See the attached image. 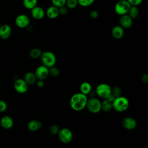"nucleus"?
<instances>
[{
    "label": "nucleus",
    "mask_w": 148,
    "mask_h": 148,
    "mask_svg": "<svg viewBox=\"0 0 148 148\" xmlns=\"http://www.w3.org/2000/svg\"><path fill=\"white\" fill-rule=\"evenodd\" d=\"M87 96L80 92L74 94L70 99L69 105L71 108L75 111L79 112L86 107Z\"/></svg>",
    "instance_id": "obj_1"
},
{
    "label": "nucleus",
    "mask_w": 148,
    "mask_h": 148,
    "mask_svg": "<svg viewBox=\"0 0 148 148\" xmlns=\"http://www.w3.org/2000/svg\"><path fill=\"white\" fill-rule=\"evenodd\" d=\"M130 106V102L128 98L124 96H120L115 98L112 102V108L118 112H123L127 110Z\"/></svg>",
    "instance_id": "obj_2"
},
{
    "label": "nucleus",
    "mask_w": 148,
    "mask_h": 148,
    "mask_svg": "<svg viewBox=\"0 0 148 148\" xmlns=\"http://www.w3.org/2000/svg\"><path fill=\"white\" fill-rule=\"evenodd\" d=\"M41 61L42 65H45L47 68H50L51 66H55L56 63L57 58L56 55L50 51H46L42 52L40 56Z\"/></svg>",
    "instance_id": "obj_3"
},
{
    "label": "nucleus",
    "mask_w": 148,
    "mask_h": 148,
    "mask_svg": "<svg viewBox=\"0 0 148 148\" xmlns=\"http://www.w3.org/2000/svg\"><path fill=\"white\" fill-rule=\"evenodd\" d=\"M86 108L92 113H98L101 110V101L94 97L88 99Z\"/></svg>",
    "instance_id": "obj_4"
},
{
    "label": "nucleus",
    "mask_w": 148,
    "mask_h": 148,
    "mask_svg": "<svg viewBox=\"0 0 148 148\" xmlns=\"http://www.w3.org/2000/svg\"><path fill=\"white\" fill-rule=\"evenodd\" d=\"M97 95L100 98L106 99L111 94L112 87L106 83H101L97 86L95 89Z\"/></svg>",
    "instance_id": "obj_5"
},
{
    "label": "nucleus",
    "mask_w": 148,
    "mask_h": 148,
    "mask_svg": "<svg viewBox=\"0 0 148 148\" xmlns=\"http://www.w3.org/2000/svg\"><path fill=\"white\" fill-rule=\"evenodd\" d=\"M131 6V5L127 0L119 1L115 5L114 10L118 15L122 16L127 14Z\"/></svg>",
    "instance_id": "obj_6"
},
{
    "label": "nucleus",
    "mask_w": 148,
    "mask_h": 148,
    "mask_svg": "<svg viewBox=\"0 0 148 148\" xmlns=\"http://www.w3.org/2000/svg\"><path fill=\"white\" fill-rule=\"evenodd\" d=\"M58 136L60 140L64 143H68L73 139V133L68 128H62L60 130Z\"/></svg>",
    "instance_id": "obj_7"
},
{
    "label": "nucleus",
    "mask_w": 148,
    "mask_h": 148,
    "mask_svg": "<svg viewBox=\"0 0 148 148\" xmlns=\"http://www.w3.org/2000/svg\"><path fill=\"white\" fill-rule=\"evenodd\" d=\"M30 23L29 17L24 14H20L18 15L15 19L16 25L20 28H24L27 27Z\"/></svg>",
    "instance_id": "obj_8"
},
{
    "label": "nucleus",
    "mask_w": 148,
    "mask_h": 148,
    "mask_svg": "<svg viewBox=\"0 0 148 148\" xmlns=\"http://www.w3.org/2000/svg\"><path fill=\"white\" fill-rule=\"evenodd\" d=\"M15 90L20 94H24L28 91V84L23 79H17L14 82Z\"/></svg>",
    "instance_id": "obj_9"
},
{
    "label": "nucleus",
    "mask_w": 148,
    "mask_h": 148,
    "mask_svg": "<svg viewBox=\"0 0 148 148\" xmlns=\"http://www.w3.org/2000/svg\"><path fill=\"white\" fill-rule=\"evenodd\" d=\"M35 75L37 80H45L49 76V68L43 65H39L35 70Z\"/></svg>",
    "instance_id": "obj_10"
},
{
    "label": "nucleus",
    "mask_w": 148,
    "mask_h": 148,
    "mask_svg": "<svg viewBox=\"0 0 148 148\" xmlns=\"http://www.w3.org/2000/svg\"><path fill=\"white\" fill-rule=\"evenodd\" d=\"M123 127L127 130H132L136 127V121L135 119L132 117H125L122 120Z\"/></svg>",
    "instance_id": "obj_11"
},
{
    "label": "nucleus",
    "mask_w": 148,
    "mask_h": 148,
    "mask_svg": "<svg viewBox=\"0 0 148 148\" xmlns=\"http://www.w3.org/2000/svg\"><path fill=\"white\" fill-rule=\"evenodd\" d=\"M31 14L34 19L39 20L45 17V11L42 7L36 6L31 9Z\"/></svg>",
    "instance_id": "obj_12"
},
{
    "label": "nucleus",
    "mask_w": 148,
    "mask_h": 148,
    "mask_svg": "<svg viewBox=\"0 0 148 148\" xmlns=\"http://www.w3.org/2000/svg\"><path fill=\"white\" fill-rule=\"evenodd\" d=\"M119 23L120 25L124 29H128L131 28L132 25L133 20L127 14H126L120 16Z\"/></svg>",
    "instance_id": "obj_13"
},
{
    "label": "nucleus",
    "mask_w": 148,
    "mask_h": 148,
    "mask_svg": "<svg viewBox=\"0 0 148 148\" xmlns=\"http://www.w3.org/2000/svg\"><path fill=\"white\" fill-rule=\"evenodd\" d=\"M112 36L116 39H121L124 35V29L120 25L114 26L111 31Z\"/></svg>",
    "instance_id": "obj_14"
},
{
    "label": "nucleus",
    "mask_w": 148,
    "mask_h": 148,
    "mask_svg": "<svg viewBox=\"0 0 148 148\" xmlns=\"http://www.w3.org/2000/svg\"><path fill=\"white\" fill-rule=\"evenodd\" d=\"M12 34V28L8 24H3L0 27V38L6 39L10 37Z\"/></svg>",
    "instance_id": "obj_15"
},
{
    "label": "nucleus",
    "mask_w": 148,
    "mask_h": 148,
    "mask_svg": "<svg viewBox=\"0 0 148 148\" xmlns=\"http://www.w3.org/2000/svg\"><path fill=\"white\" fill-rule=\"evenodd\" d=\"M1 125L5 129L8 130L11 128L14 124L13 119L9 116H3L0 121Z\"/></svg>",
    "instance_id": "obj_16"
},
{
    "label": "nucleus",
    "mask_w": 148,
    "mask_h": 148,
    "mask_svg": "<svg viewBox=\"0 0 148 148\" xmlns=\"http://www.w3.org/2000/svg\"><path fill=\"white\" fill-rule=\"evenodd\" d=\"M45 14H46L47 17L50 19L56 18L60 15L58 8L53 5L49 6L47 9L46 12H45Z\"/></svg>",
    "instance_id": "obj_17"
},
{
    "label": "nucleus",
    "mask_w": 148,
    "mask_h": 148,
    "mask_svg": "<svg viewBox=\"0 0 148 148\" xmlns=\"http://www.w3.org/2000/svg\"><path fill=\"white\" fill-rule=\"evenodd\" d=\"M42 127V123L37 120H30L27 124L28 129L32 132H35L40 130Z\"/></svg>",
    "instance_id": "obj_18"
},
{
    "label": "nucleus",
    "mask_w": 148,
    "mask_h": 148,
    "mask_svg": "<svg viewBox=\"0 0 148 148\" xmlns=\"http://www.w3.org/2000/svg\"><path fill=\"white\" fill-rule=\"evenodd\" d=\"M80 90L81 93L87 96L92 90L91 84L88 82H84L80 86Z\"/></svg>",
    "instance_id": "obj_19"
},
{
    "label": "nucleus",
    "mask_w": 148,
    "mask_h": 148,
    "mask_svg": "<svg viewBox=\"0 0 148 148\" xmlns=\"http://www.w3.org/2000/svg\"><path fill=\"white\" fill-rule=\"evenodd\" d=\"M24 80L28 85H31L36 83L37 79L34 73L32 72H28L25 74Z\"/></svg>",
    "instance_id": "obj_20"
},
{
    "label": "nucleus",
    "mask_w": 148,
    "mask_h": 148,
    "mask_svg": "<svg viewBox=\"0 0 148 148\" xmlns=\"http://www.w3.org/2000/svg\"><path fill=\"white\" fill-rule=\"evenodd\" d=\"M112 102L107 99H103L101 102V110L108 112L112 109Z\"/></svg>",
    "instance_id": "obj_21"
},
{
    "label": "nucleus",
    "mask_w": 148,
    "mask_h": 148,
    "mask_svg": "<svg viewBox=\"0 0 148 148\" xmlns=\"http://www.w3.org/2000/svg\"><path fill=\"white\" fill-rule=\"evenodd\" d=\"M127 14L133 20L136 18L139 14V11L135 6H131L127 13Z\"/></svg>",
    "instance_id": "obj_22"
},
{
    "label": "nucleus",
    "mask_w": 148,
    "mask_h": 148,
    "mask_svg": "<svg viewBox=\"0 0 148 148\" xmlns=\"http://www.w3.org/2000/svg\"><path fill=\"white\" fill-rule=\"evenodd\" d=\"M23 2L25 8L31 10L37 6L38 0H23Z\"/></svg>",
    "instance_id": "obj_23"
},
{
    "label": "nucleus",
    "mask_w": 148,
    "mask_h": 148,
    "mask_svg": "<svg viewBox=\"0 0 148 148\" xmlns=\"http://www.w3.org/2000/svg\"><path fill=\"white\" fill-rule=\"evenodd\" d=\"M42 53V51L40 49L38 48L32 49L29 51V56L34 59H36L40 57V56Z\"/></svg>",
    "instance_id": "obj_24"
},
{
    "label": "nucleus",
    "mask_w": 148,
    "mask_h": 148,
    "mask_svg": "<svg viewBox=\"0 0 148 148\" xmlns=\"http://www.w3.org/2000/svg\"><path fill=\"white\" fill-rule=\"evenodd\" d=\"M59 69L55 66L49 68V75L52 77H57L60 75Z\"/></svg>",
    "instance_id": "obj_25"
},
{
    "label": "nucleus",
    "mask_w": 148,
    "mask_h": 148,
    "mask_svg": "<svg viewBox=\"0 0 148 148\" xmlns=\"http://www.w3.org/2000/svg\"><path fill=\"white\" fill-rule=\"evenodd\" d=\"M95 0H77L78 5L82 7H88L92 5Z\"/></svg>",
    "instance_id": "obj_26"
},
{
    "label": "nucleus",
    "mask_w": 148,
    "mask_h": 148,
    "mask_svg": "<svg viewBox=\"0 0 148 148\" xmlns=\"http://www.w3.org/2000/svg\"><path fill=\"white\" fill-rule=\"evenodd\" d=\"M78 5L77 0H66L65 6L68 9H75Z\"/></svg>",
    "instance_id": "obj_27"
},
{
    "label": "nucleus",
    "mask_w": 148,
    "mask_h": 148,
    "mask_svg": "<svg viewBox=\"0 0 148 148\" xmlns=\"http://www.w3.org/2000/svg\"><path fill=\"white\" fill-rule=\"evenodd\" d=\"M111 94L115 97H118L121 95V90L119 87H114L112 88Z\"/></svg>",
    "instance_id": "obj_28"
},
{
    "label": "nucleus",
    "mask_w": 148,
    "mask_h": 148,
    "mask_svg": "<svg viewBox=\"0 0 148 148\" xmlns=\"http://www.w3.org/2000/svg\"><path fill=\"white\" fill-rule=\"evenodd\" d=\"M66 0H51V2L53 6L57 8H60L62 6L65 5Z\"/></svg>",
    "instance_id": "obj_29"
},
{
    "label": "nucleus",
    "mask_w": 148,
    "mask_h": 148,
    "mask_svg": "<svg viewBox=\"0 0 148 148\" xmlns=\"http://www.w3.org/2000/svg\"><path fill=\"white\" fill-rule=\"evenodd\" d=\"M60 130V128L57 125H52L49 127V132L53 135L58 134Z\"/></svg>",
    "instance_id": "obj_30"
},
{
    "label": "nucleus",
    "mask_w": 148,
    "mask_h": 148,
    "mask_svg": "<svg viewBox=\"0 0 148 148\" xmlns=\"http://www.w3.org/2000/svg\"><path fill=\"white\" fill-rule=\"evenodd\" d=\"M7 109V103L3 100H0V112H3Z\"/></svg>",
    "instance_id": "obj_31"
},
{
    "label": "nucleus",
    "mask_w": 148,
    "mask_h": 148,
    "mask_svg": "<svg viewBox=\"0 0 148 148\" xmlns=\"http://www.w3.org/2000/svg\"><path fill=\"white\" fill-rule=\"evenodd\" d=\"M131 6H139L143 0H127Z\"/></svg>",
    "instance_id": "obj_32"
},
{
    "label": "nucleus",
    "mask_w": 148,
    "mask_h": 148,
    "mask_svg": "<svg viewBox=\"0 0 148 148\" xmlns=\"http://www.w3.org/2000/svg\"><path fill=\"white\" fill-rule=\"evenodd\" d=\"M58 10H59V14H60L65 15L68 12V8L65 5H64V6H62L60 8H58Z\"/></svg>",
    "instance_id": "obj_33"
},
{
    "label": "nucleus",
    "mask_w": 148,
    "mask_h": 148,
    "mask_svg": "<svg viewBox=\"0 0 148 148\" xmlns=\"http://www.w3.org/2000/svg\"><path fill=\"white\" fill-rule=\"evenodd\" d=\"M90 16L93 19H95L98 17V12L96 10H91L90 13Z\"/></svg>",
    "instance_id": "obj_34"
},
{
    "label": "nucleus",
    "mask_w": 148,
    "mask_h": 148,
    "mask_svg": "<svg viewBox=\"0 0 148 148\" xmlns=\"http://www.w3.org/2000/svg\"><path fill=\"white\" fill-rule=\"evenodd\" d=\"M141 80L143 83L147 84L148 83V75L143 74L141 77Z\"/></svg>",
    "instance_id": "obj_35"
},
{
    "label": "nucleus",
    "mask_w": 148,
    "mask_h": 148,
    "mask_svg": "<svg viewBox=\"0 0 148 148\" xmlns=\"http://www.w3.org/2000/svg\"><path fill=\"white\" fill-rule=\"evenodd\" d=\"M36 83L37 86L39 88L43 87L44 86V84H45L44 80H37Z\"/></svg>",
    "instance_id": "obj_36"
},
{
    "label": "nucleus",
    "mask_w": 148,
    "mask_h": 148,
    "mask_svg": "<svg viewBox=\"0 0 148 148\" xmlns=\"http://www.w3.org/2000/svg\"><path fill=\"white\" fill-rule=\"evenodd\" d=\"M123 1V0H117V1Z\"/></svg>",
    "instance_id": "obj_37"
},
{
    "label": "nucleus",
    "mask_w": 148,
    "mask_h": 148,
    "mask_svg": "<svg viewBox=\"0 0 148 148\" xmlns=\"http://www.w3.org/2000/svg\"><path fill=\"white\" fill-rule=\"evenodd\" d=\"M0 40H1V38H0Z\"/></svg>",
    "instance_id": "obj_38"
}]
</instances>
